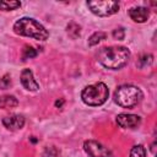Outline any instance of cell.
<instances>
[{
	"label": "cell",
	"mask_w": 157,
	"mask_h": 157,
	"mask_svg": "<svg viewBox=\"0 0 157 157\" xmlns=\"http://www.w3.org/2000/svg\"><path fill=\"white\" fill-rule=\"evenodd\" d=\"M124 36H125V32H124L123 28H117V29L113 31V37L115 39H123Z\"/></svg>",
	"instance_id": "16"
},
{
	"label": "cell",
	"mask_w": 157,
	"mask_h": 157,
	"mask_svg": "<svg viewBox=\"0 0 157 157\" xmlns=\"http://www.w3.org/2000/svg\"><path fill=\"white\" fill-rule=\"evenodd\" d=\"M36 55H37V50H36L33 47H31V45H26V47L23 48V52H22V58H23V60L34 58Z\"/></svg>",
	"instance_id": "15"
},
{
	"label": "cell",
	"mask_w": 157,
	"mask_h": 157,
	"mask_svg": "<svg viewBox=\"0 0 157 157\" xmlns=\"http://www.w3.org/2000/svg\"><path fill=\"white\" fill-rule=\"evenodd\" d=\"M130 157H146V150L142 145H136L130 151Z\"/></svg>",
	"instance_id": "13"
},
{
	"label": "cell",
	"mask_w": 157,
	"mask_h": 157,
	"mask_svg": "<svg viewBox=\"0 0 157 157\" xmlns=\"http://www.w3.org/2000/svg\"><path fill=\"white\" fill-rule=\"evenodd\" d=\"M117 123L124 129H134L140 125L141 118L136 114H119L117 117Z\"/></svg>",
	"instance_id": "7"
},
{
	"label": "cell",
	"mask_w": 157,
	"mask_h": 157,
	"mask_svg": "<svg viewBox=\"0 0 157 157\" xmlns=\"http://www.w3.org/2000/svg\"><path fill=\"white\" fill-rule=\"evenodd\" d=\"M130 52L125 47H104L98 53V61L108 69L118 70L129 61Z\"/></svg>",
	"instance_id": "1"
},
{
	"label": "cell",
	"mask_w": 157,
	"mask_h": 157,
	"mask_svg": "<svg viewBox=\"0 0 157 157\" xmlns=\"http://www.w3.org/2000/svg\"><path fill=\"white\" fill-rule=\"evenodd\" d=\"M13 31L20 36L31 37L38 40H45L49 37L48 31L38 21L31 17H22L13 25Z\"/></svg>",
	"instance_id": "2"
},
{
	"label": "cell",
	"mask_w": 157,
	"mask_h": 157,
	"mask_svg": "<svg viewBox=\"0 0 157 157\" xmlns=\"http://www.w3.org/2000/svg\"><path fill=\"white\" fill-rule=\"evenodd\" d=\"M129 16L132 21L135 22H145L148 16H150V11L146 7H142V6H137V7H131L129 10Z\"/></svg>",
	"instance_id": "10"
},
{
	"label": "cell",
	"mask_w": 157,
	"mask_h": 157,
	"mask_svg": "<svg viewBox=\"0 0 157 157\" xmlns=\"http://www.w3.org/2000/svg\"><path fill=\"white\" fill-rule=\"evenodd\" d=\"M2 124L9 130H18L25 125V118L18 114H12L2 119Z\"/></svg>",
	"instance_id": "8"
},
{
	"label": "cell",
	"mask_w": 157,
	"mask_h": 157,
	"mask_svg": "<svg viewBox=\"0 0 157 157\" xmlns=\"http://www.w3.org/2000/svg\"><path fill=\"white\" fill-rule=\"evenodd\" d=\"M104 38H105V33H103V32H96V33H93V34L90 37L88 44H90V45H96V44H98L101 40H103Z\"/></svg>",
	"instance_id": "14"
},
{
	"label": "cell",
	"mask_w": 157,
	"mask_h": 157,
	"mask_svg": "<svg viewBox=\"0 0 157 157\" xmlns=\"http://www.w3.org/2000/svg\"><path fill=\"white\" fill-rule=\"evenodd\" d=\"M83 148L91 157H114V155L105 146L93 140L86 141L83 144Z\"/></svg>",
	"instance_id": "6"
},
{
	"label": "cell",
	"mask_w": 157,
	"mask_h": 157,
	"mask_svg": "<svg viewBox=\"0 0 157 157\" xmlns=\"http://www.w3.org/2000/svg\"><path fill=\"white\" fill-rule=\"evenodd\" d=\"M21 83L23 85V87L28 91H37L38 90V83L33 77V74L29 69H25L21 72Z\"/></svg>",
	"instance_id": "9"
},
{
	"label": "cell",
	"mask_w": 157,
	"mask_h": 157,
	"mask_svg": "<svg viewBox=\"0 0 157 157\" xmlns=\"http://www.w3.org/2000/svg\"><path fill=\"white\" fill-rule=\"evenodd\" d=\"M108 94L109 91L105 83L97 82L85 87L81 92V98L87 105H101L107 101Z\"/></svg>",
	"instance_id": "4"
},
{
	"label": "cell",
	"mask_w": 157,
	"mask_h": 157,
	"mask_svg": "<svg viewBox=\"0 0 157 157\" xmlns=\"http://www.w3.org/2000/svg\"><path fill=\"white\" fill-rule=\"evenodd\" d=\"M87 6L90 10L98 16H110L119 10V4L117 1H88Z\"/></svg>",
	"instance_id": "5"
},
{
	"label": "cell",
	"mask_w": 157,
	"mask_h": 157,
	"mask_svg": "<svg viewBox=\"0 0 157 157\" xmlns=\"http://www.w3.org/2000/svg\"><path fill=\"white\" fill-rule=\"evenodd\" d=\"M142 99V92L132 85H121L114 92V101L123 108H132Z\"/></svg>",
	"instance_id": "3"
},
{
	"label": "cell",
	"mask_w": 157,
	"mask_h": 157,
	"mask_svg": "<svg viewBox=\"0 0 157 157\" xmlns=\"http://www.w3.org/2000/svg\"><path fill=\"white\" fill-rule=\"evenodd\" d=\"M21 6L20 1H0V9L4 11H9V10H15L17 7Z\"/></svg>",
	"instance_id": "12"
},
{
	"label": "cell",
	"mask_w": 157,
	"mask_h": 157,
	"mask_svg": "<svg viewBox=\"0 0 157 157\" xmlns=\"http://www.w3.org/2000/svg\"><path fill=\"white\" fill-rule=\"evenodd\" d=\"M17 105V99L12 96H5V97H0V108H5V107H16Z\"/></svg>",
	"instance_id": "11"
},
{
	"label": "cell",
	"mask_w": 157,
	"mask_h": 157,
	"mask_svg": "<svg viewBox=\"0 0 157 157\" xmlns=\"http://www.w3.org/2000/svg\"><path fill=\"white\" fill-rule=\"evenodd\" d=\"M10 83H11V80L9 78V75H5V76L0 80V87H1V88H7Z\"/></svg>",
	"instance_id": "17"
}]
</instances>
